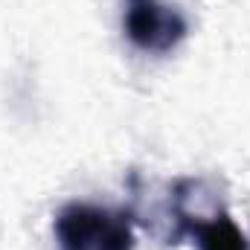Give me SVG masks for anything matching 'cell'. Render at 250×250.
<instances>
[{"mask_svg": "<svg viewBox=\"0 0 250 250\" xmlns=\"http://www.w3.org/2000/svg\"><path fill=\"white\" fill-rule=\"evenodd\" d=\"M59 250H134L131 212L93 204H67L53 221Z\"/></svg>", "mask_w": 250, "mask_h": 250, "instance_id": "6da1fadb", "label": "cell"}, {"mask_svg": "<svg viewBox=\"0 0 250 250\" xmlns=\"http://www.w3.org/2000/svg\"><path fill=\"white\" fill-rule=\"evenodd\" d=\"M123 32L146 56H169L189 35L187 15L166 0H123Z\"/></svg>", "mask_w": 250, "mask_h": 250, "instance_id": "7a4b0ae2", "label": "cell"}, {"mask_svg": "<svg viewBox=\"0 0 250 250\" xmlns=\"http://www.w3.org/2000/svg\"><path fill=\"white\" fill-rule=\"evenodd\" d=\"M172 221L178 224L172 245H178L184 236H192L198 250H250L248 236L239 230V224L230 218L224 207L215 209L212 215H201L187 209L172 195Z\"/></svg>", "mask_w": 250, "mask_h": 250, "instance_id": "3957f363", "label": "cell"}]
</instances>
